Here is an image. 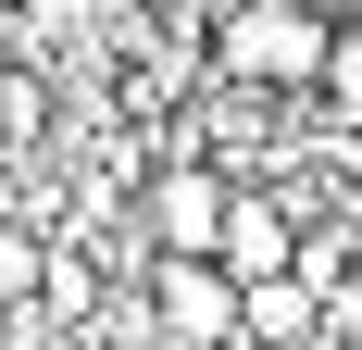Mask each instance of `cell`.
Here are the masks:
<instances>
[{"label":"cell","mask_w":362,"mask_h":350,"mask_svg":"<svg viewBox=\"0 0 362 350\" xmlns=\"http://www.w3.org/2000/svg\"><path fill=\"white\" fill-rule=\"evenodd\" d=\"M313 63H325V0H225V13H200V75H225V88L300 101Z\"/></svg>","instance_id":"6da1fadb"},{"label":"cell","mask_w":362,"mask_h":350,"mask_svg":"<svg viewBox=\"0 0 362 350\" xmlns=\"http://www.w3.org/2000/svg\"><path fill=\"white\" fill-rule=\"evenodd\" d=\"M138 300L163 313V338H187V350H225V338H238V276L200 263V250H150V263H138Z\"/></svg>","instance_id":"7a4b0ae2"},{"label":"cell","mask_w":362,"mask_h":350,"mask_svg":"<svg viewBox=\"0 0 362 350\" xmlns=\"http://www.w3.org/2000/svg\"><path fill=\"white\" fill-rule=\"evenodd\" d=\"M213 263L238 288H262V276H300V213L262 188V175H225V213H213Z\"/></svg>","instance_id":"3957f363"},{"label":"cell","mask_w":362,"mask_h":350,"mask_svg":"<svg viewBox=\"0 0 362 350\" xmlns=\"http://www.w3.org/2000/svg\"><path fill=\"white\" fill-rule=\"evenodd\" d=\"M213 213H225V175L200 163V150H163V163L138 175V238L150 250H200V263H213Z\"/></svg>","instance_id":"277c9868"},{"label":"cell","mask_w":362,"mask_h":350,"mask_svg":"<svg viewBox=\"0 0 362 350\" xmlns=\"http://www.w3.org/2000/svg\"><path fill=\"white\" fill-rule=\"evenodd\" d=\"M300 101L325 113V125H350V138H362V0H350V13H325V63H313Z\"/></svg>","instance_id":"5b68a950"},{"label":"cell","mask_w":362,"mask_h":350,"mask_svg":"<svg viewBox=\"0 0 362 350\" xmlns=\"http://www.w3.org/2000/svg\"><path fill=\"white\" fill-rule=\"evenodd\" d=\"M25 300H50L63 325H88V313H100V263H88V250H37V288H25Z\"/></svg>","instance_id":"8992f818"},{"label":"cell","mask_w":362,"mask_h":350,"mask_svg":"<svg viewBox=\"0 0 362 350\" xmlns=\"http://www.w3.org/2000/svg\"><path fill=\"white\" fill-rule=\"evenodd\" d=\"M0 13H13V0H0Z\"/></svg>","instance_id":"52a82bcc"},{"label":"cell","mask_w":362,"mask_h":350,"mask_svg":"<svg viewBox=\"0 0 362 350\" xmlns=\"http://www.w3.org/2000/svg\"><path fill=\"white\" fill-rule=\"evenodd\" d=\"M88 350H100V338H88Z\"/></svg>","instance_id":"ba28073f"}]
</instances>
